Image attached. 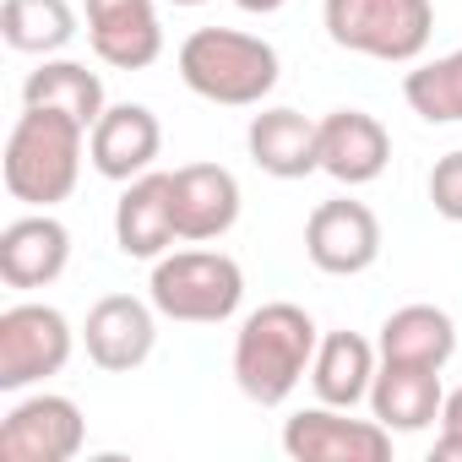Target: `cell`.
Here are the masks:
<instances>
[{
    "instance_id": "1",
    "label": "cell",
    "mask_w": 462,
    "mask_h": 462,
    "mask_svg": "<svg viewBox=\"0 0 462 462\" xmlns=\"http://www.w3.org/2000/svg\"><path fill=\"white\" fill-rule=\"evenodd\" d=\"M316 348H321V327L310 321V310L273 300L251 310L235 332V386L256 408H283L294 386L310 375Z\"/></svg>"
},
{
    "instance_id": "2",
    "label": "cell",
    "mask_w": 462,
    "mask_h": 462,
    "mask_svg": "<svg viewBox=\"0 0 462 462\" xmlns=\"http://www.w3.org/2000/svg\"><path fill=\"white\" fill-rule=\"evenodd\" d=\"M82 158H88V125H77L60 109H28L23 104V115H17V125L6 136L0 174H6L12 201L50 212L77 190Z\"/></svg>"
},
{
    "instance_id": "3",
    "label": "cell",
    "mask_w": 462,
    "mask_h": 462,
    "mask_svg": "<svg viewBox=\"0 0 462 462\" xmlns=\"http://www.w3.org/2000/svg\"><path fill=\"white\" fill-rule=\"evenodd\" d=\"M283 77L278 50L262 33L240 28H196L180 44V82L223 109H256Z\"/></svg>"
},
{
    "instance_id": "4",
    "label": "cell",
    "mask_w": 462,
    "mask_h": 462,
    "mask_svg": "<svg viewBox=\"0 0 462 462\" xmlns=\"http://www.w3.org/2000/svg\"><path fill=\"white\" fill-rule=\"evenodd\" d=\"M147 300L158 316L185 321V327H217L240 310L245 300V273L223 251H169L152 262Z\"/></svg>"
},
{
    "instance_id": "5",
    "label": "cell",
    "mask_w": 462,
    "mask_h": 462,
    "mask_svg": "<svg viewBox=\"0 0 462 462\" xmlns=\"http://www.w3.org/2000/svg\"><path fill=\"white\" fill-rule=\"evenodd\" d=\"M321 23H327V39L348 55L413 66L430 50L435 6L430 0H327Z\"/></svg>"
},
{
    "instance_id": "6",
    "label": "cell",
    "mask_w": 462,
    "mask_h": 462,
    "mask_svg": "<svg viewBox=\"0 0 462 462\" xmlns=\"http://www.w3.org/2000/svg\"><path fill=\"white\" fill-rule=\"evenodd\" d=\"M71 348H77V332L55 305L28 300L0 310V392L44 386L71 365Z\"/></svg>"
},
{
    "instance_id": "7",
    "label": "cell",
    "mask_w": 462,
    "mask_h": 462,
    "mask_svg": "<svg viewBox=\"0 0 462 462\" xmlns=\"http://www.w3.org/2000/svg\"><path fill=\"white\" fill-rule=\"evenodd\" d=\"M305 256L316 273L327 278H359L381 262V217L354 201V196H332L305 217Z\"/></svg>"
},
{
    "instance_id": "8",
    "label": "cell",
    "mask_w": 462,
    "mask_h": 462,
    "mask_svg": "<svg viewBox=\"0 0 462 462\" xmlns=\"http://www.w3.org/2000/svg\"><path fill=\"white\" fill-rule=\"evenodd\" d=\"M283 451L294 462H386L392 457V430L370 419H348V408H300L283 424Z\"/></svg>"
},
{
    "instance_id": "9",
    "label": "cell",
    "mask_w": 462,
    "mask_h": 462,
    "mask_svg": "<svg viewBox=\"0 0 462 462\" xmlns=\"http://www.w3.org/2000/svg\"><path fill=\"white\" fill-rule=\"evenodd\" d=\"M88 440V419L60 392H33L0 419V457L6 462H71Z\"/></svg>"
},
{
    "instance_id": "10",
    "label": "cell",
    "mask_w": 462,
    "mask_h": 462,
    "mask_svg": "<svg viewBox=\"0 0 462 462\" xmlns=\"http://www.w3.org/2000/svg\"><path fill=\"white\" fill-rule=\"evenodd\" d=\"M82 343H88V359L98 370L131 375L158 348V305L136 300V294H104L82 321Z\"/></svg>"
},
{
    "instance_id": "11",
    "label": "cell",
    "mask_w": 462,
    "mask_h": 462,
    "mask_svg": "<svg viewBox=\"0 0 462 462\" xmlns=\"http://www.w3.org/2000/svg\"><path fill=\"white\" fill-rule=\"evenodd\" d=\"M169 196H174V228L180 240L207 245L223 240L228 228L240 223V180L228 174L223 163H185L169 174Z\"/></svg>"
},
{
    "instance_id": "12",
    "label": "cell",
    "mask_w": 462,
    "mask_h": 462,
    "mask_svg": "<svg viewBox=\"0 0 462 462\" xmlns=\"http://www.w3.org/2000/svg\"><path fill=\"white\" fill-rule=\"evenodd\" d=\"M93 55L115 71H147L163 55L158 0H88Z\"/></svg>"
},
{
    "instance_id": "13",
    "label": "cell",
    "mask_w": 462,
    "mask_h": 462,
    "mask_svg": "<svg viewBox=\"0 0 462 462\" xmlns=\"http://www.w3.org/2000/svg\"><path fill=\"white\" fill-rule=\"evenodd\" d=\"M71 267V228L55 212H28L0 228V278L6 289H50Z\"/></svg>"
},
{
    "instance_id": "14",
    "label": "cell",
    "mask_w": 462,
    "mask_h": 462,
    "mask_svg": "<svg viewBox=\"0 0 462 462\" xmlns=\"http://www.w3.org/2000/svg\"><path fill=\"white\" fill-rule=\"evenodd\" d=\"M158 152H163V125L147 104H109L88 131V158L115 185H131L136 174H147Z\"/></svg>"
},
{
    "instance_id": "15",
    "label": "cell",
    "mask_w": 462,
    "mask_h": 462,
    "mask_svg": "<svg viewBox=\"0 0 462 462\" xmlns=\"http://www.w3.org/2000/svg\"><path fill=\"white\" fill-rule=\"evenodd\" d=\"M180 240V228H174V196H169V174L147 169L136 174L120 201H115V245L120 256L131 262H158L169 256V245Z\"/></svg>"
},
{
    "instance_id": "16",
    "label": "cell",
    "mask_w": 462,
    "mask_h": 462,
    "mask_svg": "<svg viewBox=\"0 0 462 462\" xmlns=\"http://www.w3.org/2000/svg\"><path fill=\"white\" fill-rule=\"evenodd\" d=\"M392 163V136L375 115L365 109H332L321 115V174H332L337 185H370L381 180Z\"/></svg>"
},
{
    "instance_id": "17",
    "label": "cell",
    "mask_w": 462,
    "mask_h": 462,
    "mask_svg": "<svg viewBox=\"0 0 462 462\" xmlns=\"http://www.w3.org/2000/svg\"><path fill=\"white\" fill-rule=\"evenodd\" d=\"M245 147H251V163L273 180H305L321 169V120L300 115V109H262L251 115V131H245Z\"/></svg>"
},
{
    "instance_id": "18",
    "label": "cell",
    "mask_w": 462,
    "mask_h": 462,
    "mask_svg": "<svg viewBox=\"0 0 462 462\" xmlns=\"http://www.w3.org/2000/svg\"><path fill=\"white\" fill-rule=\"evenodd\" d=\"M440 370H419V365H386L375 370V386H370V413L392 430V435H419L440 419Z\"/></svg>"
},
{
    "instance_id": "19",
    "label": "cell",
    "mask_w": 462,
    "mask_h": 462,
    "mask_svg": "<svg viewBox=\"0 0 462 462\" xmlns=\"http://www.w3.org/2000/svg\"><path fill=\"white\" fill-rule=\"evenodd\" d=\"M386 365H419V370H446L457 354V321L440 305H402L381 321L375 337Z\"/></svg>"
},
{
    "instance_id": "20",
    "label": "cell",
    "mask_w": 462,
    "mask_h": 462,
    "mask_svg": "<svg viewBox=\"0 0 462 462\" xmlns=\"http://www.w3.org/2000/svg\"><path fill=\"white\" fill-rule=\"evenodd\" d=\"M375 370H381V348L359 332H327L316 359H310V386L321 402L332 408H354V402H370V386H375Z\"/></svg>"
},
{
    "instance_id": "21",
    "label": "cell",
    "mask_w": 462,
    "mask_h": 462,
    "mask_svg": "<svg viewBox=\"0 0 462 462\" xmlns=\"http://www.w3.org/2000/svg\"><path fill=\"white\" fill-rule=\"evenodd\" d=\"M23 104H28V109H60V115H71V120L88 125V131H93L98 115L109 109L104 77H98L88 60H66V55H44V66L28 71Z\"/></svg>"
},
{
    "instance_id": "22",
    "label": "cell",
    "mask_w": 462,
    "mask_h": 462,
    "mask_svg": "<svg viewBox=\"0 0 462 462\" xmlns=\"http://www.w3.org/2000/svg\"><path fill=\"white\" fill-rule=\"evenodd\" d=\"M0 39L17 55H60L77 39L71 0H0Z\"/></svg>"
},
{
    "instance_id": "23",
    "label": "cell",
    "mask_w": 462,
    "mask_h": 462,
    "mask_svg": "<svg viewBox=\"0 0 462 462\" xmlns=\"http://www.w3.org/2000/svg\"><path fill=\"white\" fill-rule=\"evenodd\" d=\"M402 98L424 125H462V50L413 60V71L402 77Z\"/></svg>"
},
{
    "instance_id": "24",
    "label": "cell",
    "mask_w": 462,
    "mask_h": 462,
    "mask_svg": "<svg viewBox=\"0 0 462 462\" xmlns=\"http://www.w3.org/2000/svg\"><path fill=\"white\" fill-rule=\"evenodd\" d=\"M430 207L446 223H462V147L435 158V169H430Z\"/></svg>"
},
{
    "instance_id": "25",
    "label": "cell",
    "mask_w": 462,
    "mask_h": 462,
    "mask_svg": "<svg viewBox=\"0 0 462 462\" xmlns=\"http://www.w3.org/2000/svg\"><path fill=\"white\" fill-rule=\"evenodd\" d=\"M440 430H446V435H462V386L446 392V402H440Z\"/></svg>"
},
{
    "instance_id": "26",
    "label": "cell",
    "mask_w": 462,
    "mask_h": 462,
    "mask_svg": "<svg viewBox=\"0 0 462 462\" xmlns=\"http://www.w3.org/2000/svg\"><path fill=\"white\" fill-rule=\"evenodd\" d=\"M240 12H251V17H273V12H283L289 0H235Z\"/></svg>"
},
{
    "instance_id": "27",
    "label": "cell",
    "mask_w": 462,
    "mask_h": 462,
    "mask_svg": "<svg viewBox=\"0 0 462 462\" xmlns=\"http://www.w3.org/2000/svg\"><path fill=\"white\" fill-rule=\"evenodd\" d=\"M435 457H440V462H446V457H462V435H446V430H440V435H435Z\"/></svg>"
},
{
    "instance_id": "28",
    "label": "cell",
    "mask_w": 462,
    "mask_h": 462,
    "mask_svg": "<svg viewBox=\"0 0 462 462\" xmlns=\"http://www.w3.org/2000/svg\"><path fill=\"white\" fill-rule=\"evenodd\" d=\"M163 6H207V0H163Z\"/></svg>"
}]
</instances>
